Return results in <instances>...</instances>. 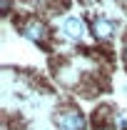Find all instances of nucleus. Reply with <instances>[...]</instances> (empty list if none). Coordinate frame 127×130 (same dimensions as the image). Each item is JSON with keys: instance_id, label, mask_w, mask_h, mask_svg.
Returning <instances> with one entry per match:
<instances>
[{"instance_id": "obj_1", "label": "nucleus", "mask_w": 127, "mask_h": 130, "mask_svg": "<svg viewBox=\"0 0 127 130\" xmlns=\"http://www.w3.org/2000/svg\"><path fill=\"white\" fill-rule=\"evenodd\" d=\"M55 128L57 130H85V115L75 108H62L55 113Z\"/></svg>"}, {"instance_id": "obj_4", "label": "nucleus", "mask_w": 127, "mask_h": 130, "mask_svg": "<svg viewBox=\"0 0 127 130\" xmlns=\"http://www.w3.org/2000/svg\"><path fill=\"white\" fill-rule=\"evenodd\" d=\"M92 30H95V35L100 38V40H110L112 35H115V23L112 20H107V18H95V23H92Z\"/></svg>"}, {"instance_id": "obj_3", "label": "nucleus", "mask_w": 127, "mask_h": 130, "mask_svg": "<svg viewBox=\"0 0 127 130\" xmlns=\"http://www.w3.org/2000/svg\"><path fill=\"white\" fill-rule=\"evenodd\" d=\"M62 32H65V38H70V40H82L85 38V23L80 18L70 15V18L62 20Z\"/></svg>"}, {"instance_id": "obj_6", "label": "nucleus", "mask_w": 127, "mask_h": 130, "mask_svg": "<svg viewBox=\"0 0 127 130\" xmlns=\"http://www.w3.org/2000/svg\"><path fill=\"white\" fill-rule=\"evenodd\" d=\"M122 3H125V5H127V0H122Z\"/></svg>"}, {"instance_id": "obj_2", "label": "nucleus", "mask_w": 127, "mask_h": 130, "mask_svg": "<svg viewBox=\"0 0 127 130\" xmlns=\"http://www.w3.org/2000/svg\"><path fill=\"white\" fill-rule=\"evenodd\" d=\"M23 35L32 40V43H37V45H45L48 43V28H45V23H40V20H28V23H23Z\"/></svg>"}, {"instance_id": "obj_5", "label": "nucleus", "mask_w": 127, "mask_h": 130, "mask_svg": "<svg viewBox=\"0 0 127 130\" xmlns=\"http://www.w3.org/2000/svg\"><path fill=\"white\" fill-rule=\"evenodd\" d=\"M125 60H127V45H125Z\"/></svg>"}]
</instances>
